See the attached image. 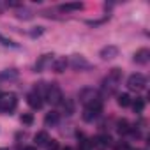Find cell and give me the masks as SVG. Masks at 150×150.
<instances>
[{"label":"cell","mask_w":150,"mask_h":150,"mask_svg":"<svg viewBox=\"0 0 150 150\" xmlns=\"http://www.w3.org/2000/svg\"><path fill=\"white\" fill-rule=\"evenodd\" d=\"M120 81H122V69L113 67V69L106 74V76H104V80H103V85H101V92H103V96H106V97L113 96V94L117 92Z\"/></svg>","instance_id":"obj_1"},{"label":"cell","mask_w":150,"mask_h":150,"mask_svg":"<svg viewBox=\"0 0 150 150\" xmlns=\"http://www.w3.org/2000/svg\"><path fill=\"white\" fill-rule=\"evenodd\" d=\"M131 124L127 122V120H118V124H117V131H118V134H129L131 132Z\"/></svg>","instance_id":"obj_17"},{"label":"cell","mask_w":150,"mask_h":150,"mask_svg":"<svg viewBox=\"0 0 150 150\" xmlns=\"http://www.w3.org/2000/svg\"><path fill=\"white\" fill-rule=\"evenodd\" d=\"M57 122H58V113H57V111H50V113H46V117H44V124H46V127H53V125H57Z\"/></svg>","instance_id":"obj_16"},{"label":"cell","mask_w":150,"mask_h":150,"mask_svg":"<svg viewBox=\"0 0 150 150\" xmlns=\"http://www.w3.org/2000/svg\"><path fill=\"white\" fill-rule=\"evenodd\" d=\"M99 57H101L103 60H111V58L118 57V46H115V44H108V46L101 48Z\"/></svg>","instance_id":"obj_9"},{"label":"cell","mask_w":150,"mask_h":150,"mask_svg":"<svg viewBox=\"0 0 150 150\" xmlns=\"http://www.w3.org/2000/svg\"><path fill=\"white\" fill-rule=\"evenodd\" d=\"M127 87L131 90H143L146 87V78H145V74L141 72H136V74H131L129 80H127Z\"/></svg>","instance_id":"obj_4"},{"label":"cell","mask_w":150,"mask_h":150,"mask_svg":"<svg viewBox=\"0 0 150 150\" xmlns=\"http://www.w3.org/2000/svg\"><path fill=\"white\" fill-rule=\"evenodd\" d=\"M44 99H48V103L51 106H60L62 101H64V96H62V90L57 83H50L46 87V94H44Z\"/></svg>","instance_id":"obj_3"},{"label":"cell","mask_w":150,"mask_h":150,"mask_svg":"<svg viewBox=\"0 0 150 150\" xmlns=\"http://www.w3.org/2000/svg\"><path fill=\"white\" fill-rule=\"evenodd\" d=\"M85 6L81 2H67V4H60L58 11L60 13H74V11H81Z\"/></svg>","instance_id":"obj_11"},{"label":"cell","mask_w":150,"mask_h":150,"mask_svg":"<svg viewBox=\"0 0 150 150\" xmlns=\"http://www.w3.org/2000/svg\"><path fill=\"white\" fill-rule=\"evenodd\" d=\"M18 106V97L13 92H2L0 94V113H11Z\"/></svg>","instance_id":"obj_2"},{"label":"cell","mask_w":150,"mask_h":150,"mask_svg":"<svg viewBox=\"0 0 150 150\" xmlns=\"http://www.w3.org/2000/svg\"><path fill=\"white\" fill-rule=\"evenodd\" d=\"M62 108H64L65 115H72L74 113V101L72 99H64L62 101Z\"/></svg>","instance_id":"obj_19"},{"label":"cell","mask_w":150,"mask_h":150,"mask_svg":"<svg viewBox=\"0 0 150 150\" xmlns=\"http://www.w3.org/2000/svg\"><path fill=\"white\" fill-rule=\"evenodd\" d=\"M69 65H71L74 71H87V69H92V64H90L83 55H72Z\"/></svg>","instance_id":"obj_6"},{"label":"cell","mask_w":150,"mask_h":150,"mask_svg":"<svg viewBox=\"0 0 150 150\" xmlns=\"http://www.w3.org/2000/svg\"><path fill=\"white\" fill-rule=\"evenodd\" d=\"M67 65H69V60H67L65 57H60V58H57V60L53 62V71H55V72H64V71L67 69Z\"/></svg>","instance_id":"obj_14"},{"label":"cell","mask_w":150,"mask_h":150,"mask_svg":"<svg viewBox=\"0 0 150 150\" xmlns=\"http://www.w3.org/2000/svg\"><path fill=\"white\" fill-rule=\"evenodd\" d=\"M25 150H37V148H35V146H27Z\"/></svg>","instance_id":"obj_28"},{"label":"cell","mask_w":150,"mask_h":150,"mask_svg":"<svg viewBox=\"0 0 150 150\" xmlns=\"http://www.w3.org/2000/svg\"><path fill=\"white\" fill-rule=\"evenodd\" d=\"M34 141H35V145H37V146H44V145H48L50 136H48V132H46V131H39V132L34 136Z\"/></svg>","instance_id":"obj_15"},{"label":"cell","mask_w":150,"mask_h":150,"mask_svg":"<svg viewBox=\"0 0 150 150\" xmlns=\"http://www.w3.org/2000/svg\"><path fill=\"white\" fill-rule=\"evenodd\" d=\"M62 150H72V148H71V146H65V148H62Z\"/></svg>","instance_id":"obj_29"},{"label":"cell","mask_w":150,"mask_h":150,"mask_svg":"<svg viewBox=\"0 0 150 150\" xmlns=\"http://www.w3.org/2000/svg\"><path fill=\"white\" fill-rule=\"evenodd\" d=\"M27 103H28V106H30L32 110H41V108H42V97H41V96H37L35 92L28 94Z\"/></svg>","instance_id":"obj_12"},{"label":"cell","mask_w":150,"mask_h":150,"mask_svg":"<svg viewBox=\"0 0 150 150\" xmlns=\"http://www.w3.org/2000/svg\"><path fill=\"white\" fill-rule=\"evenodd\" d=\"M78 97H80V101H81L85 106H88L92 101H96L97 97H101V94H99L96 88H92V87H85V88H81V90H80Z\"/></svg>","instance_id":"obj_5"},{"label":"cell","mask_w":150,"mask_h":150,"mask_svg":"<svg viewBox=\"0 0 150 150\" xmlns=\"http://www.w3.org/2000/svg\"><path fill=\"white\" fill-rule=\"evenodd\" d=\"M0 44L6 46V48H14V50H18V48H20V44H18V42H14L13 39H9V37H6V35H2V34H0Z\"/></svg>","instance_id":"obj_20"},{"label":"cell","mask_w":150,"mask_h":150,"mask_svg":"<svg viewBox=\"0 0 150 150\" xmlns=\"http://www.w3.org/2000/svg\"><path fill=\"white\" fill-rule=\"evenodd\" d=\"M18 76H20V72L16 69H6L0 72V81H14L18 80Z\"/></svg>","instance_id":"obj_13"},{"label":"cell","mask_w":150,"mask_h":150,"mask_svg":"<svg viewBox=\"0 0 150 150\" xmlns=\"http://www.w3.org/2000/svg\"><path fill=\"white\" fill-rule=\"evenodd\" d=\"M42 34H44V28H42V27H34V28L30 30V37H34V39H35V37H41Z\"/></svg>","instance_id":"obj_24"},{"label":"cell","mask_w":150,"mask_h":150,"mask_svg":"<svg viewBox=\"0 0 150 150\" xmlns=\"http://www.w3.org/2000/svg\"><path fill=\"white\" fill-rule=\"evenodd\" d=\"M131 106H132L134 113H141L145 110V99L143 97H136L134 101H131Z\"/></svg>","instance_id":"obj_18"},{"label":"cell","mask_w":150,"mask_h":150,"mask_svg":"<svg viewBox=\"0 0 150 150\" xmlns=\"http://www.w3.org/2000/svg\"><path fill=\"white\" fill-rule=\"evenodd\" d=\"M104 21H106V18H103V20H88L87 23L92 25V27H97V25H101V23H104Z\"/></svg>","instance_id":"obj_27"},{"label":"cell","mask_w":150,"mask_h":150,"mask_svg":"<svg viewBox=\"0 0 150 150\" xmlns=\"http://www.w3.org/2000/svg\"><path fill=\"white\" fill-rule=\"evenodd\" d=\"M78 150H92V141L83 138V139L78 143Z\"/></svg>","instance_id":"obj_23"},{"label":"cell","mask_w":150,"mask_h":150,"mask_svg":"<svg viewBox=\"0 0 150 150\" xmlns=\"http://www.w3.org/2000/svg\"><path fill=\"white\" fill-rule=\"evenodd\" d=\"M131 96L129 94H120L118 96V106H122V108H127V106H131Z\"/></svg>","instance_id":"obj_22"},{"label":"cell","mask_w":150,"mask_h":150,"mask_svg":"<svg viewBox=\"0 0 150 150\" xmlns=\"http://www.w3.org/2000/svg\"><path fill=\"white\" fill-rule=\"evenodd\" d=\"M21 124H25V125L34 124V117H32V113H23V115H21Z\"/></svg>","instance_id":"obj_25"},{"label":"cell","mask_w":150,"mask_h":150,"mask_svg":"<svg viewBox=\"0 0 150 150\" xmlns=\"http://www.w3.org/2000/svg\"><path fill=\"white\" fill-rule=\"evenodd\" d=\"M110 145H111V136L110 134H99L92 141V148H96V150H106Z\"/></svg>","instance_id":"obj_7"},{"label":"cell","mask_w":150,"mask_h":150,"mask_svg":"<svg viewBox=\"0 0 150 150\" xmlns=\"http://www.w3.org/2000/svg\"><path fill=\"white\" fill-rule=\"evenodd\" d=\"M46 146H48V150H58V143H57L55 139H50Z\"/></svg>","instance_id":"obj_26"},{"label":"cell","mask_w":150,"mask_h":150,"mask_svg":"<svg viewBox=\"0 0 150 150\" xmlns=\"http://www.w3.org/2000/svg\"><path fill=\"white\" fill-rule=\"evenodd\" d=\"M99 115H101V113H97V111H92V110H87V108H85V111H83V120H85V122H94Z\"/></svg>","instance_id":"obj_21"},{"label":"cell","mask_w":150,"mask_h":150,"mask_svg":"<svg viewBox=\"0 0 150 150\" xmlns=\"http://www.w3.org/2000/svg\"><path fill=\"white\" fill-rule=\"evenodd\" d=\"M53 53H44V55H41L39 58H37V62H35V65H34V69H35V72H42L51 62H53Z\"/></svg>","instance_id":"obj_8"},{"label":"cell","mask_w":150,"mask_h":150,"mask_svg":"<svg viewBox=\"0 0 150 150\" xmlns=\"http://www.w3.org/2000/svg\"><path fill=\"white\" fill-rule=\"evenodd\" d=\"M138 65H145V64H148V60H150V51L146 50V48H139L136 53H134V58H132Z\"/></svg>","instance_id":"obj_10"}]
</instances>
